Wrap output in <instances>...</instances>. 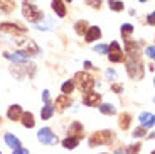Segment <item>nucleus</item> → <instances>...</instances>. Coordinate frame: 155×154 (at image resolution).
<instances>
[{"label":"nucleus","mask_w":155,"mask_h":154,"mask_svg":"<svg viewBox=\"0 0 155 154\" xmlns=\"http://www.w3.org/2000/svg\"><path fill=\"white\" fill-rule=\"evenodd\" d=\"M100 110H101V114H105V115H113V114H115V107H113L111 103H103L100 107Z\"/></svg>","instance_id":"26"},{"label":"nucleus","mask_w":155,"mask_h":154,"mask_svg":"<svg viewBox=\"0 0 155 154\" xmlns=\"http://www.w3.org/2000/svg\"><path fill=\"white\" fill-rule=\"evenodd\" d=\"M140 124H142V127L143 129L153 127V114H148V112L140 114Z\"/></svg>","instance_id":"12"},{"label":"nucleus","mask_w":155,"mask_h":154,"mask_svg":"<svg viewBox=\"0 0 155 154\" xmlns=\"http://www.w3.org/2000/svg\"><path fill=\"white\" fill-rule=\"evenodd\" d=\"M140 2H147V0H140Z\"/></svg>","instance_id":"40"},{"label":"nucleus","mask_w":155,"mask_h":154,"mask_svg":"<svg viewBox=\"0 0 155 154\" xmlns=\"http://www.w3.org/2000/svg\"><path fill=\"white\" fill-rule=\"evenodd\" d=\"M101 102V95L96 92H86L84 95H83V103L88 105V107H94V105H98Z\"/></svg>","instance_id":"8"},{"label":"nucleus","mask_w":155,"mask_h":154,"mask_svg":"<svg viewBox=\"0 0 155 154\" xmlns=\"http://www.w3.org/2000/svg\"><path fill=\"white\" fill-rule=\"evenodd\" d=\"M108 4H110V9H111V10H115V12L123 10V2H118V0H110Z\"/></svg>","instance_id":"27"},{"label":"nucleus","mask_w":155,"mask_h":154,"mask_svg":"<svg viewBox=\"0 0 155 154\" xmlns=\"http://www.w3.org/2000/svg\"><path fill=\"white\" fill-rule=\"evenodd\" d=\"M68 2H71V0H68Z\"/></svg>","instance_id":"41"},{"label":"nucleus","mask_w":155,"mask_h":154,"mask_svg":"<svg viewBox=\"0 0 155 154\" xmlns=\"http://www.w3.org/2000/svg\"><path fill=\"white\" fill-rule=\"evenodd\" d=\"M84 66H86V68H93V66H91V63H89V61H84Z\"/></svg>","instance_id":"38"},{"label":"nucleus","mask_w":155,"mask_h":154,"mask_svg":"<svg viewBox=\"0 0 155 154\" xmlns=\"http://www.w3.org/2000/svg\"><path fill=\"white\" fill-rule=\"evenodd\" d=\"M133 32V26L132 24H123L121 26V36H123L125 41H130V34Z\"/></svg>","instance_id":"21"},{"label":"nucleus","mask_w":155,"mask_h":154,"mask_svg":"<svg viewBox=\"0 0 155 154\" xmlns=\"http://www.w3.org/2000/svg\"><path fill=\"white\" fill-rule=\"evenodd\" d=\"M61 90H62V95H69V93L74 90V81L73 80H68L66 83H62Z\"/></svg>","instance_id":"25"},{"label":"nucleus","mask_w":155,"mask_h":154,"mask_svg":"<svg viewBox=\"0 0 155 154\" xmlns=\"http://www.w3.org/2000/svg\"><path fill=\"white\" fill-rule=\"evenodd\" d=\"M86 2H88L89 5L96 7V9H100V7H101V2H100V0H86Z\"/></svg>","instance_id":"33"},{"label":"nucleus","mask_w":155,"mask_h":154,"mask_svg":"<svg viewBox=\"0 0 155 154\" xmlns=\"http://www.w3.org/2000/svg\"><path fill=\"white\" fill-rule=\"evenodd\" d=\"M5 58L12 59V61H17V63H25V61H27V56H24V54H12V53H5Z\"/></svg>","instance_id":"24"},{"label":"nucleus","mask_w":155,"mask_h":154,"mask_svg":"<svg viewBox=\"0 0 155 154\" xmlns=\"http://www.w3.org/2000/svg\"><path fill=\"white\" fill-rule=\"evenodd\" d=\"M0 154H2V152H0Z\"/></svg>","instance_id":"42"},{"label":"nucleus","mask_w":155,"mask_h":154,"mask_svg":"<svg viewBox=\"0 0 155 154\" xmlns=\"http://www.w3.org/2000/svg\"><path fill=\"white\" fill-rule=\"evenodd\" d=\"M143 135H145V131H143V127L135 129V131H133V137H143Z\"/></svg>","instance_id":"30"},{"label":"nucleus","mask_w":155,"mask_h":154,"mask_svg":"<svg viewBox=\"0 0 155 154\" xmlns=\"http://www.w3.org/2000/svg\"><path fill=\"white\" fill-rule=\"evenodd\" d=\"M78 144H79V139H78V137H71V135L62 141V146L66 147V149H74Z\"/></svg>","instance_id":"19"},{"label":"nucleus","mask_w":155,"mask_h":154,"mask_svg":"<svg viewBox=\"0 0 155 154\" xmlns=\"http://www.w3.org/2000/svg\"><path fill=\"white\" fill-rule=\"evenodd\" d=\"M5 142H7L8 147H12V149L15 151V149H20V141L15 137V135H12V134H5Z\"/></svg>","instance_id":"15"},{"label":"nucleus","mask_w":155,"mask_h":154,"mask_svg":"<svg viewBox=\"0 0 155 154\" xmlns=\"http://www.w3.org/2000/svg\"><path fill=\"white\" fill-rule=\"evenodd\" d=\"M22 124H24V127H27V129H32L34 127V124H35V120H34V115H32V112H25V114H22Z\"/></svg>","instance_id":"17"},{"label":"nucleus","mask_w":155,"mask_h":154,"mask_svg":"<svg viewBox=\"0 0 155 154\" xmlns=\"http://www.w3.org/2000/svg\"><path fill=\"white\" fill-rule=\"evenodd\" d=\"M22 12H24V17H25L29 22H37V20L42 19V12L39 10V7L32 2V0H24Z\"/></svg>","instance_id":"2"},{"label":"nucleus","mask_w":155,"mask_h":154,"mask_svg":"<svg viewBox=\"0 0 155 154\" xmlns=\"http://www.w3.org/2000/svg\"><path fill=\"white\" fill-rule=\"evenodd\" d=\"M130 119H132V115H130V114H127V112L120 115V127L123 129V131L130 127Z\"/></svg>","instance_id":"22"},{"label":"nucleus","mask_w":155,"mask_h":154,"mask_svg":"<svg viewBox=\"0 0 155 154\" xmlns=\"http://www.w3.org/2000/svg\"><path fill=\"white\" fill-rule=\"evenodd\" d=\"M115 154H127V152H125V151H121V149H118V151H116Z\"/></svg>","instance_id":"39"},{"label":"nucleus","mask_w":155,"mask_h":154,"mask_svg":"<svg viewBox=\"0 0 155 154\" xmlns=\"http://www.w3.org/2000/svg\"><path fill=\"white\" fill-rule=\"evenodd\" d=\"M84 37H86V41H88V43H93L94 39H100V37H101L100 27H98V26H91V27H88V31H86Z\"/></svg>","instance_id":"10"},{"label":"nucleus","mask_w":155,"mask_h":154,"mask_svg":"<svg viewBox=\"0 0 155 154\" xmlns=\"http://www.w3.org/2000/svg\"><path fill=\"white\" fill-rule=\"evenodd\" d=\"M22 107L20 105H12L10 108H8V112H7V117L10 120H20V117H22Z\"/></svg>","instance_id":"11"},{"label":"nucleus","mask_w":155,"mask_h":154,"mask_svg":"<svg viewBox=\"0 0 155 154\" xmlns=\"http://www.w3.org/2000/svg\"><path fill=\"white\" fill-rule=\"evenodd\" d=\"M147 20H148V24H150V26H153V14H150V16L147 17Z\"/></svg>","instance_id":"37"},{"label":"nucleus","mask_w":155,"mask_h":154,"mask_svg":"<svg viewBox=\"0 0 155 154\" xmlns=\"http://www.w3.org/2000/svg\"><path fill=\"white\" fill-rule=\"evenodd\" d=\"M52 114H54V107H52L51 103H46V107H42V110H41V117H42L44 120L51 119Z\"/></svg>","instance_id":"20"},{"label":"nucleus","mask_w":155,"mask_h":154,"mask_svg":"<svg viewBox=\"0 0 155 154\" xmlns=\"http://www.w3.org/2000/svg\"><path fill=\"white\" fill-rule=\"evenodd\" d=\"M52 9H54V12L58 14L59 17H64L66 16V7H64V4H62V0H52Z\"/></svg>","instance_id":"16"},{"label":"nucleus","mask_w":155,"mask_h":154,"mask_svg":"<svg viewBox=\"0 0 155 154\" xmlns=\"http://www.w3.org/2000/svg\"><path fill=\"white\" fill-rule=\"evenodd\" d=\"M0 27H2V31L10 32V34H24V32H27V29H25L24 26H20V24L4 22V24H0Z\"/></svg>","instance_id":"9"},{"label":"nucleus","mask_w":155,"mask_h":154,"mask_svg":"<svg viewBox=\"0 0 155 154\" xmlns=\"http://www.w3.org/2000/svg\"><path fill=\"white\" fill-rule=\"evenodd\" d=\"M127 71L132 78H142L143 75V69H142V63L138 59H130L127 63Z\"/></svg>","instance_id":"7"},{"label":"nucleus","mask_w":155,"mask_h":154,"mask_svg":"<svg viewBox=\"0 0 155 154\" xmlns=\"http://www.w3.org/2000/svg\"><path fill=\"white\" fill-rule=\"evenodd\" d=\"M15 9V0H0V10L5 14H10Z\"/></svg>","instance_id":"14"},{"label":"nucleus","mask_w":155,"mask_h":154,"mask_svg":"<svg viewBox=\"0 0 155 154\" xmlns=\"http://www.w3.org/2000/svg\"><path fill=\"white\" fill-rule=\"evenodd\" d=\"M108 56H110V61L111 63H121L123 61V51H121V47H120V44L116 43H111V46L108 47Z\"/></svg>","instance_id":"6"},{"label":"nucleus","mask_w":155,"mask_h":154,"mask_svg":"<svg viewBox=\"0 0 155 154\" xmlns=\"http://www.w3.org/2000/svg\"><path fill=\"white\" fill-rule=\"evenodd\" d=\"M94 51L105 54V53H108V46H106V44H96V46H94Z\"/></svg>","instance_id":"28"},{"label":"nucleus","mask_w":155,"mask_h":154,"mask_svg":"<svg viewBox=\"0 0 155 154\" xmlns=\"http://www.w3.org/2000/svg\"><path fill=\"white\" fill-rule=\"evenodd\" d=\"M74 29H76V32H78L79 36L86 34V31H88V22H86V20H78Z\"/></svg>","instance_id":"23"},{"label":"nucleus","mask_w":155,"mask_h":154,"mask_svg":"<svg viewBox=\"0 0 155 154\" xmlns=\"http://www.w3.org/2000/svg\"><path fill=\"white\" fill-rule=\"evenodd\" d=\"M69 105H71L69 95H59L58 98H56V107H58V110H64V108L69 107Z\"/></svg>","instance_id":"13"},{"label":"nucleus","mask_w":155,"mask_h":154,"mask_svg":"<svg viewBox=\"0 0 155 154\" xmlns=\"http://www.w3.org/2000/svg\"><path fill=\"white\" fill-rule=\"evenodd\" d=\"M111 90H113L115 93H121V92H123V86L118 85V83H115V85H111Z\"/></svg>","instance_id":"32"},{"label":"nucleus","mask_w":155,"mask_h":154,"mask_svg":"<svg viewBox=\"0 0 155 154\" xmlns=\"http://www.w3.org/2000/svg\"><path fill=\"white\" fill-rule=\"evenodd\" d=\"M15 43L19 44L20 47H22V51H24V56H34V54H37L39 53V47H37V44L32 41V39H24V37H15Z\"/></svg>","instance_id":"4"},{"label":"nucleus","mask_w":155,"mask_h":154,"mask_svg":"<svg viewBox=\"0 0 155 154\" xmlns=\"http://www.w3.org/2000/svg\"><path fill=\"white\" fill-rule=\"evenodd\" d=\"M147 56H148L150 59H153V56H155V47H153V46H148V47H147Z\"/></svg>","instance_id":"31"},{"label":"nucleus","mask_w":155,"mask_h":154,"mask_svg":"<svg viewBox=\"0 0 155 154\" xmlns=\"http://www.w3.org/2000/svg\"><path fill=\"white\" fill-rule=\"evenodd\" d=\"M106 76L108 78H116V73L113 71V69H108V71H106Z\"/></svg>","instance_id":"36"},{"label":"nucleus","mask_w":155,"mask_h":154,"mask_svg":"<svg viewBox=\"0 0 155 154\" xmlns=\"http://www.w3.org/2000/svg\"><path fill=\"white\" fill-rule=\"evenodd\" d=\"M138 151H140V144H137V146H130L127 154H138Z\"/></svg>","instance_id":"29"},{"label":"nucleus","mask_w":155,"mask_h":154,"mask_svg":"<svg viewBox=\"0 0 155 154\" xmlns=\"http://www.w3.org/2000/svg\"><path fill=\"white\" fill-rule=\"evenodd\" d=\"M74 86H78V88L81 90V92H91L94 86V78L91 76L89 73H86V71H79V73H76V76H74Z\"/></svg>","instance_id":"1"},{"label":"nucleus","mask_w":155,"mask_h":154,"mask_svg":"<svg viewBox=\"0 0 155 154\" xmlns=\"http://www.w3.org/2000/svg\"><path fill=\"white\" fill-rule=\"evenodd\" d=\"M81 134H83V125L79 122H74L73 125L69 127V135L71 137H81Z\"/></svg>","instance_id":"18"},{"label":"nucleus","mask_w":155,"mask_h":154,"mask_svg":"<svg viewBox=\"0 0 155 154\" xmlns=\"http://www.w3.org/2000/svg\"><path fill=\"white\" fill-rule=\"evenodd\" d=\"M37 139L42 144H58V135L52 134L49 127H42L41 131L37 132Z\"/></svg>","instance_id":"5"},{"label":"nucleus","mask_w":155,"mask_h":154,"mask_svg":"<svg viewBox=\"0 0 155 154\" xmlns=\"http://www.w3.org/2000/svg\"><path fill=\"white\" fill-rule=\"evenodd\" d=\"M42 98H44L46 103H49V92H47V90H44V92H42Z\"/></svg>","instance_id":"35"},{"label":"nucleus","mask_w":155,"mask_h":154,"mask_svg":"<svg viewBox=\"0 0 155 154\" xmlns=\"http://www.w3.org/2000/svg\"><path fill=\"white\" fill-rule=\"evenodd\" d=\"M12 154H29V151H27V149H22V147H20V149H15Z\"/></svg>","instance_id":"34"},{"label":"nucleus","mask_w":155,"mask_h":154,"mask_svg":"<svg viewBox=\"0 0 155 154\" xmlns=\"http://www.w3.org/2000/svg\"><path fill=\"white\" fill-rule=\"evenodd\" d=\"M113 141V132L111 131H101V132H94L89 137V146H101V144H110Z\"/></svg>","instance_id":"3"}]
</instances>
